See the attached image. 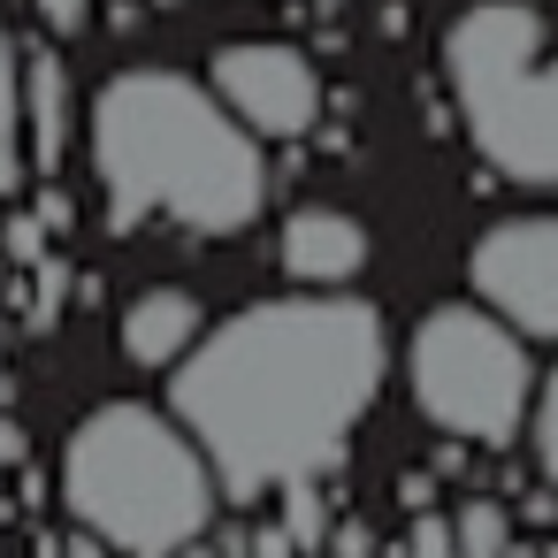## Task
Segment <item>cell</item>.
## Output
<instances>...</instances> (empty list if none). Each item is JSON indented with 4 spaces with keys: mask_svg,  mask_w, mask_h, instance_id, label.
<instances>
[{
    "mask_svg": "<svg viewBox=\"0 0 558 558\" xmlns=\"http://www.w3.org/2000/svg\"><path fill=\"white\" fill-rule=\"evenodd\" d=\"M39 9V24L54 32V39H77L85 24H93V0H32Z\"/></svg>",
    "mask_w": 558,
    "mask_h": 558,
    "instance_id": "18",
    "label": "cell"
},
{
    "mask_svg": "<svg viewBox=\"0 0 558 558\" xmlns=\"http://www.w3.org/2000/svg\"><path fill=\"white\" fill-rule=\"evenodd\" d=\"M451 527H459V558H505V543H512L505 497H466Z\"/></svg>",
    "mask_w": 558,
    "mask_h": 558,
    "instance_id": "14",
    "label": "cell"
},
{
    "mask_svg": "<svg viewBox=\"0 0 558 558\" xmlns=\"http://www.w3.org/2000/svg\"><path fill=\"white\" fill-rule=\"evenodd\" d=\"M32 558H62V535H47V527H39V535H32Z\"/></svg>",
    "mask_w": 558,
    "mask_h": 558,
    "instance_id": "30",
    "label": "cell"
},
{
    "mask_svg": "<svg viewBox=\"0 0 558 558\" xmlns=\"http://www.w3.org/2000/svg\"><path fill=\"white\" fill-rule=\"evenodd\" d=\"M199 299L192 291H177V283H161V291H138L131 306H123V322H116V337H123V360L131 367H177L192 344H199Z\"/></svg>",
    "mask_w": 558,
    "mask_h": 558,
    "instance_id": "9",
    "label": "cell"
},
{
    "mask_svg": "<svg viewBox=\"0 0 558 558\" xmlns=\"http://www.w3.org/2000/svg\"><path fill=\"white\" fill-rule=\"evenodd\" d=\"M535 459H543V482H558V367H550L543 405H535Z\"/></svg>",
    "mask_w": 558,
    "mask_h": 558,
    "instance_id": "17",
    "label": "cell"
},
{
    "mask_svg": "<svg viewBox=\"0 0 558 558\" xmlns=\"http://www.w3.org/2000/svg\"><path fill=\"white\" fill-rule=\"evenodd\" d=\"M367 253H375L367 230H360L352 215H337V207H306V215H291L283 238H276L283 276L306 283V291H337V283H352V276L367 268Z\"/></svg>",
    "mask_w": 558,
    "mask_h": 558,
    "instance_id": "8",
    "label": "cell"
},
{
    "mask_svg": "<svg viewBox=\"0 0 558 558\" xmlns=\"http://www.w3.org/2000/svg\"><path fill=\"white\" fill-rule=\"evenodd\" d=\"M405 383H413V405L444 436H466V444H512L535 405L527 344L489 306H436L413 329Z\"/></svg>",
    "mask_w": 558,
    "mask_h": 558,
    "instance_id": "5",
    "label": "cell"
},
{
    "mask_svg": "<svg viewBox=\"0 0 558 558\" xmlns=\"http://www.w3.org/2000/svg\"><path fill=\"white\" fill-rule=\"evenodd\" d=\"M62 558H116V543H108V535H93V527H77V535L62 543Z\"/></svg>",
    "mask_w": 558,
    "mask_h": 558,
    "instance_id": "25",
    "label": "cell"
},
{
    "mask_svg": "<svg viewBox=\"0 0 558 558\" xmlns=\"http://www.w3.org/2000/svg\"><path fill=\"white\" fill-rule=\"evenodd\" d=\"M253 558H306V550H299V535L276 520V527H253Z\"/></svg>",
    "mask_w": 558,
    "mask_h": 558,
    "instance_id": "23",
    "label": "cell"
},
{
    "mask_svg": "<svg viewBox=\"0 0 558 558\" xmlns=\"http://www.w3.org/2000/svg\"><path fill=\"white\" fill-rule=\"evenodd\" d=\"M390 558H459V527L436 520V512H413V535H405Z\"/></svg>",
    "mask_w": 558,
    "mask_h": 558,
    "instance_id": "16",
    "label": "cell"
},
{
    "mask_svg": "<svg viewBox=\"0 0 558 558\" xmlns=\"http://www.w3.org/2000/svg\"><path fill=\"white\" fill-rule=\"evenodd\" d=\"M444 85L497 177L558 184V54L527 0H474L444 39Z\"/></svg>",
    "mask_w": 558,
    "mask_h": 558,
    "instance_id": "4",
    "label": "cell"
},
{
    "mask_svg": "<svg viewBox=\"0 0 558 558\" xmlns=\"http://www.w3.org/2000/svg\"><path fill=\"white\" fill-rule=\"evenodd\" d=\"M62 497L77 527L108 535L131 558H169L177 543L215 527L222 474L199 436L154 405H100L77 421L62 451Z\"/></svg>",
    "mask_w": 558,
    "mask_h": 558,
    "instance_id": "3",
    "label": "cell"
},
{
    "mask_svg": "<svg viewBox=\"0 0 558 558\" xmlns=\"http://www.w3.org/2000/svg\"><path fill=\"white\" fill-rule=\"evenodd\" d=\"M32 177V138H24V47L0 24V199L24 192Z\"/></svg>",
    "mask_w": 558,
    "mask_h": 558,
    "instance_id": "11",
    "label": "cell"
},
{
    "mask_svg": "<svg viewBox=\"0 0 558 558\" xmlns=\"http://www.w3.org/2000/svg\"><path fill=\"white\" fill-rule=\"evenodd\" d=\"M314 9H322V16H329V9H344V0H314Z\"/></svg>",
    "mask_w": 558,
    "mask_h": 558,
    "instance_id": "31",
    "label": "cell"
},
{
    "mask_svg": "<svg viewBox=\"0 0 558 558\" xmlns=\"http://www.w3.org/2000/svg\"><path fill=\"white\" fill-rule=\"evenodd\" d=\"M253 123L177 70H116L93 100V177L108 230L177 222L192 238H238L268 207V161Z\"/></svg>",
    "mask_w": 558,
    "mask_h": 558,
    "instance_id": "2",
    "label": "cell"
},
{
    "mask_svg": "<svg viewBox=\"0 0 558 558\" xmlns=\"http://www.w3.org/2000/svg\"><path fill=\"white\" fill-rule=\"evenodd\" d=\"M466 276L520 337H558V215H512L474 238Z\"/></svg>",
    "mask_w": 558,
    "mask_h": 558,
    "instance_id": "6",
    "label": "cell"
},
{
    "mask_svg": "<svg viewBox=\"0 0 558 558\" xmlns=\"http://www.w3.org/2000/svg\"><path fill=\"white\" fill-rule=\"evenodd\" d=\"M215 93L260 131V138H314L329 93H322V70L299 54V47H276V39H245V47H222L215 54Z\"/></svg>",
    "mask_w": 558,
    "mask_h": 558,
    "instance_id": "7",
    "label": "cell"
},
{
    "mask_svg": "<svg viewBox=\"0 0 558 558\" xmlns=\"http://www.w3.org/2000/svg\"><path fill=\"white\" fill-rule=\"evenodd\" d=\"M0 260H9V253H0ZM0 291H9V268H0Z\"/></svg>",
    "mask_w": 558,
    "mask_h": 558,
    "instance_id": "33",
    "label": "cell"
},
{
    "mask_svg": "<svg viewBox=\"0 0 558 558\" xmlns=\"http://www.w3.org/2000/svg\"><path fill=\"white\" fill-rule=\"evenodd\" d=\"M390 337L367 299L299 291L230 314L177 360L169 405L215 459L222 489L268 497L299 474H337L352 428L375 413Z\"/></svg>",
    "mask_w": 558,
    "mask_h": 558,
    "instance_id": "1",
    "label": "cell"
},
{
    "mask_svg": "<svg viewBox=\"0 0 558 558\" xmlns=\"http://www.w3.org/2000/svg\"><path fill=\"white\" fill-rule=\"evenodd\" d=\"M108 24H116V32H138V24H146V0H116Z\"/></svg>",
    "mask_w": 558,
    "mask_h": 558,
    "instance_id": "27",
    "label": "cell"
},
{
    "mask_svg": "<svg viewBox=\"0 0 558 558\" xmlns=\"http://www.w3.org/2000/svg\"><path fill=\"white\" fill-rule=\"evenodd\" d=\"M520 520H527V527H550V520H558V482H535V489L520 497Z\"/></svg>",
    "mask_w": 558,
    "mask_h": 558,
    "instance_id": "22",
    "label": "cell"
},
{
    "mask_svg": "<svg viewBox=\"0 0 558 558\" xmlns=\"http://www.w3.org/2000/svg\"><path fill=\"white\" fill-rule=\"evenodd\" d=\"M146 9H177V0H146Z\"/></svg>",
    "mask_w": 558,
    "mask_h": 558,
    "instance_id": "32",
    "label": "cell"
},
{
    "mask_svg": "<svg viewBox=\"0 0 558 558\" xmlns=\"http://www.w3.org/2000/svg\"><path fill=\"white\" fill-rule=\"evenodd\" d=\"M505 558H558V543H505Z\"/></svg>",
    "mask_w": 558,
    "mask_h": 558,
    "instance_id": "28",
    "label": "cell"
},
{
    "mask_svg": "<svg viewBox=\"0 0 558 558\" xmlns=\"http://www.w3.org/2000/svg\"><path fill=\"white\" fill-rule=\"evenodd\" d=\"M32 207H39V222H47L54 238H62V230H77V207H70V192H62V184H47Z\"/></svg>",
    "mask_w": 558,
    "mask_h": 558,
    "instance_id": "19",
    "label": "cell"
},
{
    "mask_svg": "<svg viewBox=\"0 0 558 558\" xmlns=\"http://www.w3.org/2000/svg\"><path fill=\"white\" fill-rule=\"evenodd\" d=\"M32 459V436H24V421H9L0 413V466H24Z\"/></svg>",
    "mask_w": 558,
    "mask_h": 558,
    "instance_id": "24",
    "label": "cell"
},
{
    "mask_svg": "<svg viewBox=\"0 0 558 558\" xmlns=\"http://www.w3.org/2000/svg\"><path fill=\"white\" fill-rule=\"evenodd\" d=\"M0 253H9L16 268H39V260L54 253V230L39 222V207H32V215H9V222H0Z\"/></svg>",
    "mask_w": 558,
    "mask_h": 558,
    "instance_id": "15",
    "label": "cell"
},
{
    "mask_svg": "<svg viewBox=\"0 0 558 558\" xmlns=\"http://www.w3.org/2000/svg\"><path fill=\"white\" fill-rule=\"evenodd\" d=\"M329 558H375V535H367L360 520H337V527H329Z\"/></svg>",
    "mask_w": 558,
    "mask_h": 558,
    "instance_id": "20",
    "label": "cell"
},
{
    "mask_svg": "<svg viewBox=\"0 0 558 558\" xmlns=\"http://www.w3.org/2000/svg\"><path fill=\"white\" fill-rule=\"evenodd\" d=\"M276 497H283V527L299 535V550H306V558H314V550H329V527H337V520H329L322 474H299V482H283Z\"/></svg>",
    "mask_w": 558,
    "mask_h": 558,
    "instance_id": "13",
    "label": "cell"
},
{
    "mask_svg": "<svg viewBox=\"0 0 558 558\" xmlns=\"http://www.w3.org/2000/svg\"><path fill=\"white\" fill-rule=\"evenodd\" d=\"M169 558H222V543H199V535H192V543H177Z\"/></svg>",
    "mask_w": 558,
    "mask_h": 558,
    "instance_id": "29",
    "label": "cell"
},
{
    "mask_svg": "<svg viewBox=\"0 0 558 558\" xmlns=\"http://www.w3.org/2000/svg\"><path fill=\"white\" fill-rule=\"evenodd\" d=\"M436 482H444L436 466H428V474H398V505H405V512H428V505H436Z\"/></svg>",
    "mask_w": 558,
    "mask_h": 558,
    "instance_id": "21",
    "label": "cell"
},
{
    "mask_svg": "<svg viewBox=\"0 0 558 558\" xmlns=\"http://www.w3.org/2000/svg\"><path fill=\"white\" fill-rule=\"evenodd\" d=\"M70 291H77V268H70L62 253H47V260L32 268V299H24V329H32V337H54V329H62V314H70Z\"/></svg>",
    "mask_w": 558,
    "mask_h": 558,
    "instance_id": "12",
    "label": "cell"
},
{
    "mask_svg": "<svg viewBox=\"0 0 558 558\" xmlns=\"http://www.w3.org/2000/svg\"><path fill=\"white\" fill-rule=\"evenodd\" d=\"M24 138H32V169H62L70 154V70L54 62V47L24 54Z\"/></svg>",
    "mask_w": 558,
    "mask_h": 558,
    "instance_id": "10",
    "label": "cell"
},
{
    "mask_svg": "<svg viewBox=\"0 0 558 558\" xmlns=\"http://www.w3.org/2000/svg\"><path fill=\"white\" fill-rule=\"evenodd\" d=\"M436 474H466V436H451V444H436Z\"/></svg>",
    "mask_w": 558,
    "mask_h": 558,
    "instance_id": "26",
    "label": "cell"
}]
</instances>
